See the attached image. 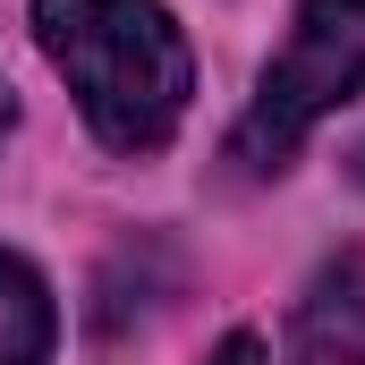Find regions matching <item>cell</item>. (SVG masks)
<instances>
[{"mask_svg": "<svg viewBox=\"0 0 365 365\" xmlns=\"http://www.w3.org/2000/svg\"><path fill=\"white\" fill-rule=\"evenodd\" d=\"M34 43L110 153H162L195 93V51L162 0H34Z\"/></svg>", "mask_w": 365, "mask_h": 365, "instance_id": "cell-1", "label": "cell"}, {"mask_svg": "<svg viewBox=\"0 0 365 365\" xmlns=\"http://www.w3.org/2000/svg\"><path fill=\"white\" fill-rule=\"evenodd\" d=\"M357 86H365V0H297L289 43H280V60L264 68V86L247 102L238 136H230V162L280 170L306 145V128L323 110H340Z\"/></svg>", "mask_w": 365, "mask_h": 365, "instance_id": "cell-2", "label": "cell"}, {"mask_svg": "<svg viewBox=\"0 0 365 365\" xmlns=\"http://www.w3.org/2000/svg\"><path fill=\"white\" fill-rule=\"evenodd\" d=\"M289 365H365V247L331 255L306 280L289 323Z\"/></svg>", "mask_w": 365, "mask_h": 365, "instance_id": "cell-3", "label": "cell"}, {"mask_svg": "<svg viewBox=\"0 0 365 365\" xmlns=\"http://www.w3.org/2000/svg\"><path fill=\"white\" fill-rule=\"evenodd\" d=\"M51 331H60V314H51L43 272L0 247V365H51Z\"/></svg>", "mask_w": 365, "mask_h": 365, "instance_id": "cell-4", "label": "cell"}, {"mask_svg": "<svg viewBox=\"0 0 365 365\" xmlns=\"http://www.w3.org/2000/svg\"><path fill=\"white\" fill-rule=\"evenodd\" d=\"M212 365H272V357H264V340H255V331H230V340L212 349Z\"/></svg>", "mask_w": 365, "mask_h": 365, "instance_id": "cell-5", "label": "cell"}, {"mask_svg": "<svg viewBox=\"0 0 365 365\" xmlns=\"http://www.w3.org/2000/svg\"><path fill=\"white\" fill-rule=\"evenodd\" d=\"M17 128V93H9V77H0V136Z\"/></svg>", "mask_w": 365, "mask_h": 365, "instance_id": "cell-6", "label": "cell"}]
</instances>
